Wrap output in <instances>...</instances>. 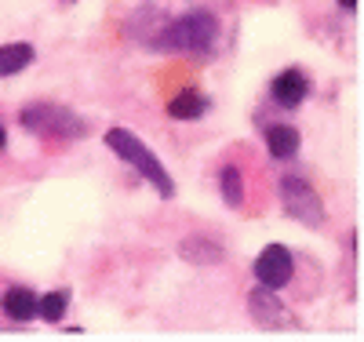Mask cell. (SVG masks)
Wrapping results in <instances>:
<instances>
[{"label": "cell", "instance_id": "6da1fadb", "mask_svg": "<svg viewBox=\"0 0 364 342\" xmlns=\"http://www.w3.org/2000/svg\"><path fill=\"white\" fill-rule=\"evenodd\" d=\"M215 44H219V15L211 11H186L178 18H168L154 37L157 51H182V55H208Z\"/></svg>", "mask_w": 364, "mask_h": 342}, {"label": "cell", "instance_id": "7a4b0ae2", "mask_svg": "<svg viewBox=\"0 0 364 342\" xmlns=\"http://www.w3.org/2000/svg\"><path fill=\"white\" fill-rule=\"evenodd\" d=\"M106 146L117 153L124 164H132L154 190L164 197V201H171L175 197V182H171V175H168V168L154 157V149H146V142L135 135V132H128V128H109L106 132Z\"/></svg>", "mask_w": 364, "mask_h": 342}, {"label": "cell", "instance_id": "3957f363", "mask_svg": "<svg viewBox=\"0 0 364 342\" xmlns=\"http://www.w3.org/2000/svg\"><path fill=\"white\" fill-rule=\"evenodd\" d=\"M18 120L26 132L51 139V142H77L87 135V120L80 113H73L70 106H58V102H29V106H22Z\"/></svg>", "mask_w": 364, "mask_h": 342}, {"label": "cell", "instance_id": "277c9868", "mask_svg": "<svg viewBox=\"0 0 364 342\" xmlns=\"http://www.w3.org/2000/svg\"><path fill=\"white\" fill-rule=\"evenodd\" d=\"M281 204L295 223L310 226V230H321L324 219H328V208H324L321 193L310 186V178H302V175H284L281 178Z\"/></svg>", "mask_w": 364, "mask_h": 342}, {"label": "cell", "instance_id": "5b68a950", "mask_svg": "<svg viewBox=\"0 0 364 342\" xmlns=\"http://www.w3.org/2000/svg\"><path fill=\"white\" fill-rule=\"evenodd\" d=\"M252 269H255V281L262 288L281 292L284 284H291V277H295V259H291V252L284 244H266Z\"/></svg>", "mask_w": 364, "mask_h": 342}, {"label": "cell", "instance_id": "8992f818", "mask_svg": "<svg viewBox=\"0 0 364 342\" xmlns=\"http://www.w3.org/2000/svg\"><path fill=\"white\" fill-rule=\"evenodd\" d=\"M310 91H314V84L299 66H288V70H281L277 77L269 80V99L277 102L281 109H299L302 102L310 99Z\"/></svg>", "mask_w": 364, "mask_h": 342}, {"label": "cell", "instance_id": "52a82bcc", "mask_svg": "<svg viewBox=\"0 0 364 342\" xmlns=\"http://www.w3.org/2000/svg\"><path fill=\"white\" fill-rule=\"evenodd\" d=\"M248 309H252V317H255V324L259 328H288L291 324V314L284 309V302L273 295V288H255L252 295H248Z\"/></svg>", "mask_w": 364, "mask_h": 342}, {"label": "cell", "instance_id": "ba28073f", "mask_svg": "<svg viewBox=\"0 0 364 342\" xmlns=\"http://www.w3.org/2000/svg\"><path fill=\"white\" fill-rule=\"evenodd\" d=\"M178 259L182 262H190V266H219L223 259H226V247L219 244V240H211V237H204V233H193V237H186L178 244Z\"/></svg>", "mask_w": 364, "mask_h": 342}, {"label": "cell", "instance_id": "9c48e42d", "mask_svg": "<svg viewBox=\"0 0 364 342\" xmlns=\"http://www.w3.org/2000/svg\"><path fill=\"white\" fill-rule=\"evenodd\" d=\"M299 146H302V135L291 124H273V128H266V149L273 161H291L299 153Z\"/></svg>", "mask_w": 364, "mask_h": 342}, {"label": "cell", "instance_id": "30bf717a", "mask_svg": "<svg viewBox=\"0 0 364 342\" xmlns=\"http://www.w3.org/2000/svg\"><path fill=\"white\" fill-rule=\"evenodd\" d=\"M0 309H4V317L26 324V321H33L37 317V292H29V288H8L4 295H0Z\"/></svg>", "mask_w": 364, "mask_h": 342}, {"label": "cell", "instance_id": "8fae6325", "mask_svg": "<svg viewBox=\"0 0 364 342\" xmlns=\"http://www.w3.org/2000/svg\"><path fill=\"white\" fill-rule=\"evenodd\" d=\"M208 106H211V102L200 95L197 87H182L178 95L168 102V117H171V120H200V117L208 113Z\"/></svg>", "mask_w": 364, "mask_h": 342}, {"label": "cell", "instance_id": "7c38bea8", "mask_svg": "<svg viewBox=\"0 0 364 342\" xmlns=\"http://www.w3.org/2000/svg\"><path fill=\"white\" fill-rule=\"evenodd\" d=\"M33 58H37L33 44H26V41H18V44H4V48H0V77H15V73H22Z\"/></svg>", "mask_w": 364, "mask_h": 342}, {"label": "cell", "instance_id": "4fadbf2b", "mask_svg": "<svg viewBox=\"0 0 364 342\" xmlns=\"http://www.w3.org/2000/svg\"><path fill=\"white\" fill-rule=\"evenodd\" d=\"M219 190H223L226 208H245V171L237 164H226L219 171Z\"/></svg>", "mask_w": 364, "mask_h": 342}, {"label": "cell", "instance_id": "5bb4252c", "mask_svg": "<svg viewBox=\"0 0 364 342\" xmlns=\"http://www.w3.org/2000/svg\"><path fill=\"white\" fill-rule=\"evenodd\" d=\"M66 306H70V292H48L37 299V317H44L48 324H58L66 317Z\"/></svg>", "mask_w": 364, "mask_h": 342}, {"label": "cell", "instance_id": "9a60e30c", "mask_svg": "<svg viewBox=\"0 0 364 342\" xmlns=\"http://www.w3.org/2000/svg\"><path fill=\"white\" fill-rule=\"evenodd\" d=\"M357 4H360V0H339V8H343V11H357Z\"/></svg>", "mask_w": 364, "mask_h": 342}, {"label": "cell", "instance_id": "2e32d148", "mask_svg": "<svg viewBox=\"0 0 364 342\" xmlns=\"http://www.w3.org/2000/svg\"><path fill=\"white\" fill-rule=\"evenodd\" d=\"M4 146H8V132H4V124H0V153H4Z\"/></svg>", "mask_w": 364, "mask_h": 342}]
</instances>
